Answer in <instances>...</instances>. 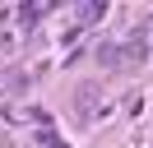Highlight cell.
Segmentation results:
<instances>
[{
  "label": "cell",
  "mask_w": 153,
  "mask_h": 148,
  "mask_svg": "<svg viewBox=\"0 0 153 148\" xmlns=\"http://www.w3.org/2000/svg\"><path fill=\"white\" fill-rule=\"evenodd\" d=\"M97 83H84V88H79V116H93V102H97Z\"/></svg>",
  "instance_id": "cell-1"
},
{
  "label": "cell",
  "mask_w": 153,
  "mask_h": 148,
  "mask_svg": "<svg viewBox=\"0 0 153 148\" xmlns=\"http://www.w3.org/2000/svg\"><path fill=\"white\" fill-rule=\"evenodd\" d=\"M97 60H102V65H121L125 51H121V46H102V51H97Z\"/></svg>",
  "instance_id": "cell-2"
},
{
  "label": "cell",
  "mask_w": 153,
  "mask_h": 148,
  "mask_svg": "<svg viewBox=\"0 0 153 148\" xmlns=\"http://www.w3.org/2000/svg\"><path fill=\"white\" fill-rule=\"evenodd\" d=\"M19 18H23V23H37V18H42V5H23Z\"/></svg>",
  "instance_id": "cell-3"
},
{
  "label": "cell",
  "mask_w": 153,
  "mask_h": 148,
  "mask_svg": "<svg viewBox=\"0 0 153 148\" xmlns=\"http://www.w3.org/2000/svg\"><path fill=\"white\" fill-rule=\"evenodd\" d=\"M42 144H47V148H70V144H60L56 134H42Z\"/></svg>",
  "instance_id": "cell-4"
}]
</instances>
